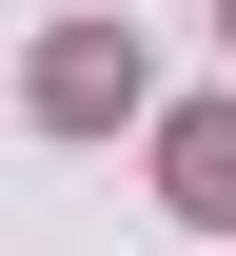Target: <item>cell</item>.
<instances>
[{"mask_svg": "<svg viewBox=\"0 0 236 256\" xmlns=\"http://www.w3.org/2000/svg\"><path fill=\"white\" fill-rule=\"evenodd\" d=\"M39 118H59V138H99V118H138V40H118V20H79L59 60H39Z\"/></svg>", "mask_w": 236, "mask_h": 256, "instance_id": "1", "label": "cell"}, {"mask_svg": "<svg viewBox=\"0 0 236 256\" xmlns=\"http://www.w3.org/2000/svg\"><path fill=\"white\" fill-rule=\"evenodd\" d=\"M158 197H177L197 236H236V98H197V118L158 138Z\"/></svg>", "mask_w": 236, "mask_h": 256, "instance_id": "2", "label": "cell"}, {"mask_svg": "<svg viewBox=\"0 0 236 256\" xmlns=\"http://www.w3.org/2000/svg\"><path fill=\"white\" fill-rule=\"evenodd\" d=\"M217 20H236V0H217Z\"/></svg>", "mask_w": 236, "mask_h": 256, "instance_id": "3", "label": "cell"}]
</instances>
